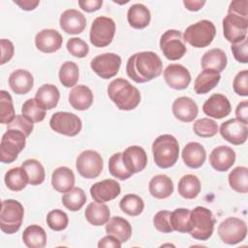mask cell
<instances>
[{
    "mask_svg": "<svg viewBox=\"0 0 248 248\" xmlns=\"http://www.w3.org/2000/svg\"><path fill=\"white\" fill-rule=\"evenodd\" d=\"M126 72L137 83H144L158 78L163 72V62L153 51L137 52L129 57Z\"/></svg>",
    "mask_w": 248,
    "mask_h": 248,
    "instance_id": "cell-1",
    "label": "cell"
},
{
    "mask_svg": "<svg viewBox=\"0 0 248 248\" xmlns=\"http://www.w3.org/2000/svg\"><path fill=\"white\" fill-rule=\"evenodd\" d=\"M108 95L120 110H132L140 102L139 89L124 78L111 80L108 86Z\"/></svg>",
    "mask_w": 248,
    "mask_h": 248,
    "instance_id": "cell-2",
    "label": "cell"
},
{
    "mask_svg": "<svg viewBox=\"0 0 248 248\" xmlns=\"http://www.w3.org/2000/svg\"><path fill=\"white\" fill-rule=\"evenodd\" d=\"M152 153L154 162L159 168L169 169L178 160V141L171 135H161L152 143Z\"/></svg>",
    "mask_w": 248,
    "mask_h": 248,
    "instance_id": "cell-3",
    "label": "cell"
},
{
    "mask_svg": "<svg viewBox=\"0 0 248 248\" xmlns=\"http://www.w3.org/2000/svg\"><path fill=\"white\" fill-rule=\"evenodd\" d=\"M215 219L212 212L203 206H197L191 211L190 235L198 240H207L214 231Z\"/></svg>",
    "mask_w": 248,
    "mask_h": 248,
    "instance_id": "cell-4",
    "label": "cell"
},
{
    "mask_svg": "<svg viewBox=\"0 0 248 248\" xmlns=\"http://www.w3.org/2000/svg\"><path fill=\"white\" fill-rule=\"evenodd\" d=\"M24 209L22 204L16 200H5L1 204L0 228L7 234L16 232L22 224Z\"/></svg>",
    "mask_w": 248,
    "mask_h": 248,
    "instance_id": "cell-5",
    "label": "cell"
},
{
    "mask_svg": "<svg viewBox=\"0 0 248 248\" xmlns=\"http://www.w3.org/2000/svg\"><path fill=\"white\" fill-rule=\"evenodd\" d=\"M215 35V25L207 19H202L188 26L184 32L183 39L192 46L202 48L212 43Z\"/></svg>",
    "mask_w": 248,
    "mask_h": 248,
    "instance_id": "cell-6",
    "label": "cell"
},
{
    "mask_svg": "<svg viewBox=\"0 0 248 248\" xmlns=\"http://www.w3.org/2000/svg\"><path fill=\"white\" fill-rule=\"evenodd\" d=\"M26 136L16 129H8L3 135L0 144V160L2 163H13L17 155L24 149Z\"/></svg>",
    "mask_w": 248,
    "mask_h": 248,
    "instance_id": "cell-7",
    "label": "cell"
},
{
    "mask_svg": "<svg viewBox=\"0 0 248 248\" xmlns=\"http://www.w3.org/2000/svg\"><path fill=\"white\" fill-rule=\"evenodd\" d=\"M115 34V23L110 17H96L90 28V42L96 47L108 46Z\"/></svg>",
    "mask_w": 248,
    "mask_h": 248,
    "instance_id": "cell-8",
    "label": "cell"
},
{
    "mask_svg": "<svg viewBox=\"0 0 248 248\" xmlns=\"http://www.w3.org/2000/svg\"><path fill=\"white\" fill-rule=\"evenodd\" d=\"M160 48L165 57L171 61L179 60L187 51L183 35L175 29H170L161 36Z\"/></svg>",
    "mask_w": 248,
    "mask_h": 248,
    "instance_id": "cell-9",
    "label": "cell"
},
{
    "mask_svg": "<svg viewBox=\"0 0 248 248\" xmlns=\"http://www.w3.org/2000/svg\"><path fill=\"white\" fill-rule=\"evenodd\" d=\"M218 234L224 243L234 245L243 241L246 237L247 225L242 219L229 217L220 223Z\"/></svg>",
    "mask_w": 248,
    "mask_h": 248,
    "instance_id": "cell-10",
    "label": "cell"
},
{
    "mask_svg": "<svg viewBox=\"0 0 248 248\" xmlns=\"http://www.w3.org/2000/svg\"><path fill=\"white\" fill-rule=\"evenodd\" d=\"M49 126L58 134L67 137H75L80 132L82 123L80 118L75 113L57 111L52 114L49 120Z\"/></svg>",
    "mask_w": 248,
    "mask_h": 248,
    "instance_id": "cell-11",
    "label": "cell"
},
{
    "mask_svg": "<svg viewBox=\"0 0 248 248\" xmlns=\"http://www.w3.org/2000/svg\"><path fill=\"white\" fill-rule=\"evenodd\" d=\"M76 168L82 177L92 179L101 174L104 168V161L97 151L85 150L77 158Z\"/></svg>",
    "mask_w": 248,
    "mask_h": 248,
    "instance_id": "cell-12",
    "label": "cell"
},
{
    "mask_svg": "<svg viewBox=\"0 0 248 248\" xmlns=\"http://www.w3.org/2000/svg\"><path fill=\"white\" fill-rule=\"evenodd\" d=\"M120 66L121 57L112 52L97 55L90 62L93 72L104 79H108L116 76Z\"/></svg>",
    "mask_w": 248,
    "mask_h": 248,
    "instance_id": "cell-13",
    "label": "cell"
},
{
    "mask_svg": "<svg viewBox=\"0 0 248 248\" xmlns=\"http://www.w3.org/2000/svg\"><path fill=\"white\" fill-rule=\"evenodd\" d=\"M248 18L228 14L223 19V33L225 39L232 43H237L247 38Z\"/></svg>",
    "mask_w": 248,
    "mask_h": 248,
    "instance_id": "cell-14",
    "label": "cell"
},
{
    "mask_svg": "<svg viewBox=\"0 0 248 248\" xmlns=\"http://www.w3.org/2000/svg\"><path fill=\"white\" fill-rule=\"evenodd\" d=\"M220 134L224 140L232 144H243L247 140V124L242 123L236 118L229 119L221 124Z\"/></svg>",
    "mask_w": 248,
    "mask_h": 248,
    "instance_id": "cell-15",
    "label": "cell"
},
{
    "mask_svg": "<svg viewBox=\"0 0 248 248\" xmlns=\"http://www.w3.org/2000/svg\"><path fill=\"white\" fill-rule=\"evenodd\" d=\"M164 78L170 88L176 90L187 88L191 82L190 72L181 64H170L164 70Z\"/></svg>",
    "mask_w": 248,
    "mask_h": 248,
    "instance_id": "cell-16",
    "label": "cell"
},
{
    "mask_svg": "<svg viewBox=\"0 0 248 248\" xmlns=\"http://www.w3.org/2000/svg\"><path fill=\"white\" fill-rule=\"evenodd\" d=\"M120 184L114 179H105L94 183L90 188L92 199L97 202H107L120 194Z\"/></svg>",
    "mask_w": 248,
    "mask_h": 248,
    "instance_id": "cell-17",
    "label": "cell"
},
{
    "mask_svg": "<svg viewBox=\"0 0 248 248\" xmlns=\"http://www.w3.org/2000/svg\"><path fill=\"white\" fill-rule=\"evenodd\" d=\"M232 106L229 99L219 93L211 95L203 104L202 111L209 117L221 119L231 113Z\"/></svg>",
    "mask_w": 248,
    "mask_h": 248,
    "instance_id": "cell-18",
    "label": "cell"
},
{
    "mask_svg": "<svg viewBox=\"0 0 248 248\" xmlns=\"http://www.w3.org/2000/svg\"><path fill=\"white\" fill-rule=\"evenodd\" d=\"M122 161L126 169L134 174L145 169L147 165V155L142 147L131 145L122 152Z\"/></svg>",
    "mask_w": 248,
    "mask_h": 248,
    "instance_id": "cell-19",
    "label": "cell"
},
{
    "mask_svg": "<svg viewBox=\"0 0 248 248\" xmlns=\"http://www.w3.org/2000/svg\"><path fill=\"white\" fill-rule=\"evenodd\" d=\"M63 31L71 35L80 34L86 27V18L82 13L75 9H69L62 13L59 19Z\"/></svg>",
    "mask_w": 248,
    "mask_h": 248,
    "instance_id": "cell-20",
    "label": "cell"
},
{
    "mask_svg": "<svg viewBox=\"0 0 248 248\" xmlns=\"http://www.w3.org/2000/svg\"><path fill=\"white\" fill-rule=\"evenodd\" d=\"M63 38L61 34L54 29H43L35 37L36 47L45 53H52L60 49Z\"/></svg>",
    "mask_w": 248,
    "mask_h": 248,
    "instance_id": "cell-21",
    "label": "cell"
},
{
    "mask_svg": "<svg viewBox=\"0 0 248 248\" xmlns=\"http://www.w3.org/2000/svg\"><path fill=\"white\" fill-rule=\"evenodd\" d=\"M235 161V152L227 145H220L215 147L209 155V163L211 167L217 171L229 170Z\"/></svg>",
    "mask_w": 248,
    "mask_h": 248,
    "instance_id": "cell-22",
    "label": "cell"
},
{
    "mask_svg": "<svg viewBox=\"0 0 248 248\" xmlns=\"http://www.w3.org/2000/svg\"><path fill=\"white\" fill-rule=\"evenodd\" d=\"M174 117L182 122H192L198 115V106L190 97L182 96L174 100L171 106Z\"/></svg>",
    "mask_w": 248,
    "mask_h": 248,
    "instance_id": "cell-23",
    "label": "cell"
},
{
    "mask_svg": "<svg viewBox=\"0 0 248 248\" xmlns=\"http://www.w3.org/2000/svg\"><path fill=\"white\" fill-rule=\"evenodd\" d=\"M181 156L187 167L199 169L203 165L206 159V152L201 143L193 141L184 146Z\"/></svg>",
    "mask_w": 248,
    "mask_h": 248,
    "instance_id": "cell-24",
    "label": "cell"
},
{
    "mask_svg": "<svg viewBox=\"0 0 248 248\" xmlns=\"http://www.w3.org/2000/svg\"><path fill=\"white\" fill-rule=\"evenodd\" d=\"M34 84V78L32 74L23 69L14 71L9 77V85L11 89L17 95H24L28 93Z\"/></svg>",
    "mask_w": 248,
    "mask_h": 248,
    "instance_id": "cell-25",
    "label": "cell"
},
{
    "mask_svg": "<svg viewBox=\"0 0 248 248\" xmlns=\"http://www.w3.org/2000/svg\"><path fill=\"white\" fill-rule=\"evenodd\" d=\"M94 96L91 89L83 84L76 85L69 94V103L77 110H86L93 104Z\"/></svg>",
    "mask_w": 248,
    "mask_h": 248,
    "instance_id": "cell-26",
    "label": "cell"
},
{
    "mask_svg": "<svg viewBox=\"0 0 248 248\" xmlns=\"http://www.w3.org/2000/svg\"><path fill=\"white\" fill-rule=\"evenodd\" d=\"M227 55L221 48H211L202 57V67L204 71L221 73L227 66Z\"/></svg>",
    "mask_w": 248,
    "mask_h": 248,
    "instance_id": "cell-27",
    "label": "cell"
},
{
    "mask_svg": "<svg viewBox=\"0 0 248 248\" xmlns=\"http://www.w3.org/2000/svg\"><path fill=\"white\" fill-rule=\"evenodd\" d=\"M148 189L153 198L167 199L173 193V182L168 175L158 174L151 178Z\"/></svg>",
    "mask_w": 248,
    "mask_h": 248,
    "instance_id": "cell-28",
    "label": "cell"
},
{
    "mask_svg": "<svg viewBox=\"0 0 248 248\" xmlns=\"http://www.w3.org/2000/svg\"><path fill=\"white\" fill-rule=\"evenodd\" d=\"M52 187L59 193L70 191L75 185V174L68 167H59L55 169L51 175Z\"/></svg>",
    "mask_w": 248,
    "mask_h": 248,
    "instance_id": "cell-29",
    "label": "cell"
},
{
    "mask_svg": "<svg viewBox=\"0 0 248 248\" xmlns=\"http://www.w3.org/2000/svg\"><path fill=\"white\" fill-rule=\"evenodd\" d=\"M106 232L108 234L113 235L121 243H123L129 240V238L131 237L132 227L126 219L120 216H114V217H111L107 222Z\"/></svg>",
    "mask_w": 248,
    "mask_h": 248,
    "instance_id": "cell-30",
    "label": "cell"
},
{
    "mask_svg": "<svg viewBox=\"0 0 248 248\" xmlns=\"http://www.w3.org/2000/svg\"><path fill=\"white\" fill-rule=\"evenodd\" d=\"M86 220L93 226H103L110 219V211L104 202H90L84 212Z\"/></svg>",
    "mask_w": 248,
    "mask_h": 248,
    "instance_id": "cell-31",
    "label": "cell"
},
{
    "mask_svg": "<svg viewBox=\"0 0 248 248\" xmlns=\"http://www.w3.org/2000/svg\"><path fill=\"white\" fill-rule=\"evenodd\" d=\"M127 19L131 27L135 29H143L150 23L151 15L144 5L134 4L132 5L127 13Z\"/></svg>",
    "mask_w": 248,
    "mask_h": 248,
    "instance_id": "cell-32",
    "label": "cell"
},
{
    "mask_svg": "<svg viewBox=\"0 0 248 248\" xmlns=\"http://www.w3.org/2000/svg\"><path fill=\"white\" fill-rule=\"evenodd\" d=\"M23 243L28 248H44L46 244V233L39 225H30L22 232Z\"/></svg>",
    "mask_w": 248,
    "mask_h": 248,
    "instance_id": "cell-33",
    "label": "cell"
},
{
    "mask_svg": "<svg viewBox=\"0 0 248 248\" xmlns=\"http://www.w3.org/2000/svg\"><path fill=\"white\" fill-rule=\"evenodd\" d=\"M35 98L46 108H54L60 99V93L58 88L53 84H44L36 92Z\"/></svg>",
    "mask_w": 248,
    "mask_h": 248,
    "instance_id": "cell-34",
    "label": "cell"
},
{
    "mask_svg": "<svg viewBox=\"0 0 248 248\" xmlns=\"http://www.w3.org/2000/svg\"><path fill=\"white\" fill-rule=\"evenodd\" d=\"M219 73L211 71H202L198 75L194 83V90L197 94H206L212 90L220 81Z\"/></svg>",
    "mask_w": 248,
    "mask_h": 248,
    "instance_id": "cell-35",
    "label": "cell"
},
{
    "mask_svg": "<svg viewBox=\"0 0 248 248\" xmlns=\"http://www.w3.org/2000/svg\"><path fill=\"white\" fill-rule=\"evenodd\" d=\"M5 184L12 191H21L29 183L27 173L22 167H16L9 170L4 177Z\"/></svg>",
    "mask_w": 248,
    "mask_h": 248,
    "instance_id": "cell-36",
    "label": "cell"
},
{
    "mask_svg": "<svg viewBox=\"0 0 248 248\" xmlns=\"http://www.w3.org/2000/svg\"><path fill=\"white\" fill-rule=\"evenodd\" d=\"M178 194L187 200L195 199L201 192V182L194 174L183 175L178 181Z\"/></svg>",
    "mask_w": 248,
    "mask_h": 248,
    "instance_id": "cell-37",
    "label": "cell"
},
{
    "mask_svg": "<svg viewBox=\"0 0 248 248\" xmlns=\"http://www.w3.org/2000/svg\"><path fill=\"white\" fill-rule=\"evenodd\" d=\"M229 184L237 193L248 192V169L243 166L234 168L229 174Z\"/></svg>",
    "mask_w": 248,
    "mask_h": 248,
    "instance_id": "cell-38",
    "label": "cell"
},
{
    "mask_svg": "<svg viewBox=\"0 0 248 248\" xmlns=\"http://www.w3.org/2000/svg\"><path fill=\"white\" fill-rule=\"evenodd\" d=\"M170 226L178 232H189L191 229V210L187 208H176L170 212Z\"/></svg>",
    "mask_w": 248,
    "mask_h": 248,
    "instance_id": "cell-39",
    "label": "cell"
},
{
    "mask_svg": "<svg viewBox=\"0 0 248 248\" xmlns=\"http://www.w3.org/2000/svg\"><path fill=\"white\" fill-rule=\"evenodd\" d=\"M86 202V195L81 188L73 187L62 196V203L71 211L79 210Z\"/></svg>",
    "mask_w": 248,
    "mask_h": 248,
    "instance_id": "cell-40",
    "label": "cell"
},
{
    "mask_svg": "<svg viewBox=\"0 0 248 248\" xmlns=\"http://www.w3.org/2000/svg\"><path fill=\"white\" fill-rule=\"evenodd\" d=\"M119 207L127 215L138 216L143 211L144 202L140 196L135 194H128L121 199Z\"/></svg>",
    "mask_w": 248,
    "mask_h": 248,
    "instance_id": "cell-41",
    "label": "cell"
},
{
    "mask_svg": "<svg viewBox=\"0 0 248 248\" xmlns=\"http://www.w3.org/2000/svg\"><path fill=\"white\" fill-rule=\"evenodd\" d=\"M58 76L62 85L65 87H73L78 80V66L75 62L66 61L61 65Z\"/></svg>",
    "mask_w": 248,
    "mask_h": 248,
    "instance_id": "cell-42",
    "label": "cell"
},
{
    "mask_svg": "<svg viewBox=\"0 0 248 248\" xmlns=\"http://www.w3.org/2000/svg\"><path fill=\"white\" fill-rule=\"evenodd\" d=\"M21 167L25 170L29 184L39 185L45 180V169L43 165L36 159H28L21 164Z\"/></svg>",
    "mask_w": 248,
    "mask_h": 248,
    "instance_id": "cell-43",
    "label": "cell"
},
{
    "mask_svg": "<svg viewBox=\"0 0 248 248\" xmlns=\"http://www.w3.org/2000/svg\"><path fill=\"white\" fill-rule=\"evenodd\" d=\"M46 108L37 101L36 98L26 100L22 107L21 112L24 116L34 122H41L46 117Z\"/></svg>",
    "mask_w": 248,
    "mask_h": 248,
    "instance_id": "cell-44",
    "label": "cell"
},
{
    "mask_svg": "<svg viewBox=\"0 0 248 248\" xmlns=\"http://www.w3.org/2000/svg\"><path fill=\"white\" fill-rule=\"evenodd\" d=\"M108 170L112 176H114L120 180H126L133 175V173L130 172L126 169V167L122 161V153L121 152L114 153L113 155L110 156V158L108 160Z\"/></svg>",
    "mask_w": 248,
    "mask_h": 248,
    "instance_id": "cell-45",
    "label": "cell"
},
{
    "mask_svg": "<svg viewBox=\"0 0 248 248\" xmlns=\"http://www.w3.org/2000/svg\"><path fill=\"white\" fill-rule=\"evenodd\" d=\"M15 108L10 93L5 90L0 91V122L9 124L15 118Z\"/></svg>",
    "mask_w": 248,
    "mask_h": 248,
    "instance_id": "cell-46",
    "label": "cell"
},
{
    "mask_svg": "<svg viewBox=\"0 0 248 248\" xmlns=\"http://www.w3.org/2000/svg\"><path fill=\"white\" fill-rule=\"evenodd\" d=\"M193 130L196 135L202 138L214 137L218 132V125L216 121L210 118H201L194 122Z\"/></svg>",
    "mask_w": 248,
    "mask_h": 248,
    "instance_id": "cell-47",
    "label": "cell"
},
{
    "mask_svg": "<svg viewBox=\"0 0 248 248\" xmlns=\"http://www.w3.org/2000/svg\"><path fill=\"white\" fill-rule=\"evenodd\" d=\"M68 223H69L68 215L60 209H53L49 211L48 214L46 215L47 226L55 232H60L65 230L68 227Z\"/></svg>",
    "mask_w": 248,
    "mask_h": 248,
    "instance_id": "cell-48",
    "label": "cell"
},
{
    "mask_svg": "<svg viewBox=\"0 0 248 248\" xmlns=\"http://www.w3.org/2000/svg\"><path fill=\"white\" fill-rule=\"evenodd\" d=\"M67 50L75 57L83 58L89 52L88 45L80 38H71L67 42Z\"/></svg>",
    "mask_w": 248,
    "mask_h": 248,
    "instance_id": "cell-49",
    "label": "cell"
},
{
    "mask_svg": "<svg viewBox=\"0 0 248 248\" xmlns=\"http://www.w3.org/2000/svg\"><path fill=\"white\" fill-rule=\"evenodd\" d=\"M170 211L169 210H161L158 211L153 217V225L155 229L164 233H169L173 232V229L170 226Z\"/></svg>",
    "mask_w": 248,
    "mask_h": 248,
    "instance_id": "cell-50",
    "label": "cell"
},
{
    "mask_svg": "<svg viewBox=\"0 0 248 248\" xmlns=\"http://www.w3.org/2000/svg\"><path fill=\"white\" fill-rule=\"evenodd\" d=\"M7 127L8 129L19 130L23 132L26 137H29L33 131L34 124L30 119H28L23 114H17L9 124H7Z\"/></svg>",
    "mask_w": 248,
    "mask_h": 248,
    "instance_id": "cell-51",
    "label": "cell"
},
{
    "mask_svg": "<svg viewBox=\"0 0 248 248\" xmlns=\"http://www.w3.org/2000/svg\"><path fill=\"white\" fill-rule=\"evenodd\" d=\"M233 91L239 95L246 97L248 96V71L243 70L234 77L232 81Z\"/></svg>",
    "mask_w": 248,
    "mask_h": 248,
    "instance_id": "cell-52",
    "label": "cell"
},
{
    "mask_svg": "<svg viewBox=\"0 0 248 248\" xmlns=\"http://www.w3.org/2000/svg\"><path fill=\"white\" fill-rule=\"evenodd\" d=\"M232 52L234 56V59L242 64H246L248 62V41L247 38L244 40L232 44L231 46Z\"/></svg>",
    "mask_w": 248,
    "mask_h": 248,
    "instance_id": "cell-53",
    "label": "cell"
},
{
    "mask_svg": "<svg viewBox=\"0 0 248 248\" xmlns=\"http://www.w3.org/2000/svg\"><path fill=\"white\" fill-rule=\"evenodd\" d=\"M247 7H248V1L247 0L232 1L230 6H229L228 14H232V15H235V16H239L247 18L248 17Z\"/></svg>",
    "mask_w": 248,
    "mask_h": 248,
    "instance_id": "cell-54",
    "label": "cell"
},
{
    "mask_svg": "<svg viewBox=\"0 0 248 248\" xmlns=\"http://www.w3.org/2000/svg\"><path fill=\"white\" fill-rule=\"evenodd\" d=\"M0 45H1V54H2L0 64L3 65L9 62L13 58L15 47H14V44L7 39H1Z\"/></svg>",
    "mask_w": 248,
    "mask_h": 248,
    "instance_id": "cell-55",
    "label": "cell"
},
{
    "mask_svg": "<svg viewBox=\"0 0 248 248\" xmlns=\"http://www.w3.org/2000/svg\"><path fill=\"white\" fill-rule=\"evenodd\" d=\"M236 119L244 124L248 123V101L244 100L240 102L235 108Z\"/></svg>",
    "mask_w": 248,
    "mask_h": 248,
    "instance_id": "cell-56",
    "label": "cell"
},
{
    "mask_svg": "<svg viewBox=\"0 0 248 248\" xmlns=\"http://www.w3.org/2000/svg\"><path fill=\"white\" fill-rule=\"evenodd\" d=\"M79 7L87 12V13H92L95 11H98L102 5L103 1L102 0H83V1H78Z\"/></svg>",
    "mask_w": 248,
    "mask_h": 248,
    "instance_id": "cell-57",
    "label": "cell"
},
{
    "mask_svg": "<svg viewBox=\"0 0 248 248\" xmlns=\"http://www.w3.org/2000/svg\"><path fill=\"white\" fill-rule=\"evenodd\" d=\"M98 247H113V248H120L121 247V242L114 237L113 235L108 234L104 236L99 242H98Z\"/></svg>",
    "mask_w": 248,
    "mask_h": 248,
    "instance_id": "cell-58",
    "label": "cell"
},
{
    "mask_svg": "<svg viewBox=\"0 0 248 248\" xmlns=\"http://www.w3.org/2000/svg\"><path fill=\"white\" fill-rule=\"evenodd\" d=\"M14 3L16 4L17 6H19L24 11H32L40 4V1H38V0H36V1H34V0H16V1H14Z\"/></svg>",
    "mask_w": 248,
    "mask_h": 248,
    "instance_id": "cell-59",
    "label": "cell"
},
{
    "mask_svg": "<svg viewBox=\"0 0 248 248\" xmlns=\"http://www.w3.org/2000/svg\"><path fill=\"white\" fill-rule=\"evenodd\" d=\"M183 4L187 10L192 11V12H197L203 7V5L205 4V1H203V0L202 1V0H184Z\"/></svg>",
    "mask_w": 248,
    "mask_h": 248,
    "instance_id": "cell-60",
    "label": "cell"
}]
</instances>
